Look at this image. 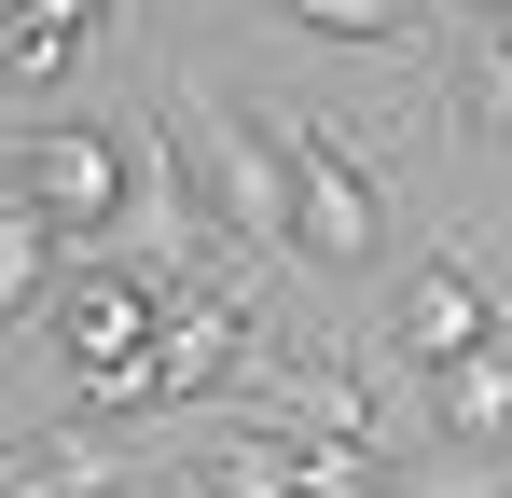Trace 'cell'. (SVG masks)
Returning <instances> with one entry per match:
<instances>
[{
	"mask_svg": "<svg viewBox=\"0 0 512 498\" xmlns=\"http://www.w3.org/2000/svg\"><path fill=\"white\" fill-rule=\"evenodd\" d=\"M153 332H167V291L139 277V263H70L56 291H42V346H56V374H70V402H84V429H111V402H125V374L153 360Z\"/></svg>",
	"mask_w": 512,
	"mask_h": 498,
	"instance_id": "cell-1",
	"label": "cell"
},
{
	"mask_svg": "<svg viewBox=\"0 0 512 498\" xmlns=\"http://www.w3.org/2000/svg\"><path fill=\"white\" fill-rule=\"evenodd\" d=\"M388 498H512V471H485V457H457V471H429V485H388Z\"/></svg>",
	"mask_w": 512,
	"mask_h": 498,
	"instance_id": "cell-10",
	"label": "cell"
},
{
	"mask_svg": "<svg viewBox=\"0 0 512 498\" xmlns=\"http://www.w3.org/2000/svg\"><path fill=\"white\" fill-rule=\"evenodd\" d=\"M277 166H291V236H305V263H319V277H374V263H388V194L360 180V153H346L319 111H291V125H277Z\"/></svg>",
	"mask_w": 512,
	"mask_h": 498,
	"instance_id": "cell-4",
	"label": "cell"
},
{
	"mask_svg": "<svg viewBox=\"0 0 512 498\" xmlns=\"http://www.w3.org/2000/svg\"><path fill=\"white\" fill-rule=\"evenodd\" d=\"M70 263H84V249H70L42 208H28V194H14V180H0V332H14V319H42V291H56Z\"/></svg>",
	"mask_w": 512,
	"mask_h": 498,
	"instance_id": "cell-7",
	"label": "cell"
},
{
	"mask_svg": "<svg viewBox=\"0 0 512 498\" xmlns=\"http://www.w3.org/2000/svg\"><path fill=\"white\" fill-rule=\"evenodd\" d=\"M277 28H319L360 56H416V0H277Z\"/></svg>",
	"mask_w": 512,
	"mask_h": 498,
	"instance_id": "cell-9",
	"label": "cell"
},
{
	"mask_svg": "<svg viewBox=\"0 0 512 498\" xmlns=\"http://www.w3.org/2000/svg\"><path fill=\"white\" fill-rule=\"evenodd\" d=\"M485 125H499V153H512V28H485Z\"/></svg>",
	"mask_w": 512,
	"mask_h": 498,
	"instance_id": "cell-11",
	"label": "cell"
},
{
	"mask_svg": "<svg viewBox=\"0 0 512 498\" xmlns=\"http://www.w3.org/2000/svg\"><path fill=\"white\" fill-rule=\"evenodd\" d=\"M457 14H471V28H512V0H457Z\"/></svg>",
	"mask_w": 512,
	"mask_h": 498,
	"instance_id": "cell-12",
	"label": "cell"
},
{
	"mask_svg": "<svg viewBox=\"0 0 512 498\" xmlns=\"http://www.w3.org/2000/svg\"><path fill=\"white\" fill-rule=\"evenodd\" d=\"M84 42H97V0H14V14H0V83L84 70Z\"/></svg>",
	"mask_w": 512,
	"mask_h": 498,
	"instance_id": "cell-8",
	"label": "cell"
},
{
	"mask_svg": "<svg viewBox=\"0 0 512 498\" xmlns=\"http://www.w3.org/2000/svg\"><path fill=\"white\" fill-rule=\"evenodd\" d=\"M167 97H180V125L208 139V166H194V180H208V208H222V236H250V249H277V263H305V236H291V166H277V125H263L250 97H222V83H194V70H180Z\"/></svg>",
	"mask_w": 512,
	"mask_h": 498,
	"instance_id": "cell-2",
	"label": "cell"
},
{
	"mask_svg": "<svg viewBox=\"0 0 512 498\" xmlns=\"http://www.w3.org/2000/svg\"><path fill=\"white\" fill-rule=\"evenodd\" d=\"M0 180H14L70 249H97L125 208H139V139H111V125H84V111H56V125H28V139L0 153Z\"/></svg>",
	"mask_w": 512,
	"mask_h": 498,
	"instance_id": "cell-3",
	"label": "cell"
},
{
	"mask_svg": "<svg viewBox=\"0 0 512 498\" xmlns=\"http://www.w3.org/2000/svg\"><path fill=\"white\" fill-rule=\"evenodd\" d=\"M499 429H512V332L485 346V360L429 374V443H443V457H471V443H499Z\"/></svg>",
	"mask_w": 512,
	"mask_h": 498,
	"instance_id": "cell-6",
	"label": "cell"
},
{
	"mask_svg": "<svg viewBox=\"0 0 512 498\" xmlns=\"http://www.w3.org/2000/svg\"><path fill=\"white\" fill-rule=\"evenodd\" d=\"M499 346V291L471 277V249H416V277L388 291V319H374V360L388 374H457V360H485Z\"/></svg>",
	"mask_w": 512,
	"mask_h": 498,
	"instance_id": "cell-5",
	"label": "cell"
},
{
	"mask_svg": "<svg viewBox=\"0 0 512 498\" xmlns=\"http://www.w3.org/2000/svg\"><path fill=\"white\" fill-rule=\"evenodd\" d=\"M0 14H14V0H0Z\"/></svg>",
	"mask_w": 512,
	"mask_h": 498,
	"instance_id": "cell-13",
	"label": "cell"
}]
</instances>
